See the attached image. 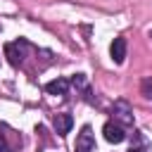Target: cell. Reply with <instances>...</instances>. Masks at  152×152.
Wrapping results in <instances>:
<instances>
[{"instance_id":"cell-1","label":"cell","mask_w":152,"mask_h":152,"mask_svg":"<svg viewBox=\"0 0 152 152\" xmlns=\"http://www.w3.org/2000/svg\"><path fill=\"white\" fill-rule=\"evenodd\" d=\"M26 52H28V43H26L24 38H19V40H14V43H7V45H5V57L10 59V64H12V66H19V64L24 62Z\"/></svg>"},{"instance_id":"cell-2","label":"cell","mask_w":152,"mask_h":152,"mask_svg":"<svg viewBox=\"0 0 152 152\" xmlns=\"http://www.w3.org/2000/svg\"><path fill=\"white\" fill-rule=\"evenodd\" d=\"M76 152H95V135L90 126H83L76 138Z\"/></svg>"},{"instance_id":"cell-3","label":"cell","mask_w":152,"mask_h":152,"mask_svg":"<svg viewBox=\"0 0 152 152\" xmlns=\"http://www.w3.org/2000/svg\"><path fill=\"white\" fill-rule=\"evenodd\" d=\"M102 133H104V140L107 142H124V138H126V131H124V126L121 124H116V121H107L104 124V128H102Z\"/></svg>"},{"instance_id":"cell-4","label":"cell","mask_w":152,"mask_h":152,"mask_svg":"<svg viewBox=\"0 0 152 152\" xmlns=\"http://www.w3.org/2000/svg\"><path fill=\"white\" fill-rule=\"evenodd\" d=\"M109 55L116 64H124V59H126V38H114L112 45H109Z\"/></svg>"},{"instance_id":"cell-5","label":"cell","mask_w":152,"mask_h":152,"mask_svg":"<svg viewBox=\"0 0 152 152\" xmlns=\"http://www.w3.org/2000/svg\"><path fill=\"white\" fill-rule=\"evenodd\" d=\"M71 126H74V116L71 114L62 112V114L55 116V131H57V135H66L71 131Z\"/></svg>"},{"instance_id":"cell-6","label":"cell","mask_w":152,"mask_h":152,"mask_svg":"<svg viewBox=\"0 0 152 152\" xmlns=\"http://www.w3.org/2000/svg\"><path fill=\"white\" fill-rule=\"evenodd\" d=\"M114 116L121 121V124H133V112L126 102H116L114 104Z\"/></svg>"},{"instance_id":"cell-7","label":"cell","mask_w":152,"mask_h":152,"mask_svg":"<svg viewBox=\"0 0 152 152\" xmlns=\"http://www.w3.org/2000/svg\"><path fill=\"white\" fill-rule=\"evenodd\" d=\"M45 90H48L50 95H66L69 81H66V78H55V81H50V83L45 86Z\"/></svg>"},{"instance_id":"cell-8","label":"cell","mask_w":152,"mask_h":152,"mask_svg":"<svg viewBox=\"0 0 152 152\" xmlns=\"http://www.w3.org/2000/svg\"><path fill=\"white\" fill-rule=\"evenodd\" d=\"M140 93H142L147 100H152V76H150V78H145V81L140 83Z\"/></svg>"},{"instance_id":"cell-9","label":"cell","mask_w":152,"mask_h":152,"mask_svg":"<svg viewBox=\"0 0 152 152\" xmlns=\"http://www.w3.org/2000/svg\"><path fill=\"white\" fill-rule=\"evenodd\" d=\"M10 145H7V133H0V152H7Z\"/></svg>"},{"instance_id":"cell-10","label":"cell","mask_w":152,"mask_h":152,"mask_svg":"<svg viewBox=\"0 0 152 152\" xmlns=\"http://www.w3.org/2000/svg\"><path fill=\"white\" fill-rule=\"evenodd\" d=\"M128 152H145V150H138V147H131Z\"/></svg>"}]
</instances>
